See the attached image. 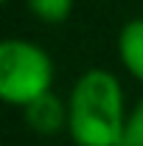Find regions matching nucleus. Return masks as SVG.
<instances>
[{"label":"nucleus","mask_w":143,"mask_h":146,"mask_svg":"<svg viewBox=\"0 0 143 146\" xmlns=\"http://www.w3.org/2000/svg\"><path fill=\"white\" fill-rule=\"evenodd\" d=\"M3 3H9V0H3Z\"/></svg>","instance_id":"7"},{"label":"nucleus","mask_w":143,"mask_h":146,"mask_svg":"<svg viewBox=\"0 0 143 146\" xmlns=\"http://www.w3.org/2000/svg\"><path fill=\"white\" fill-rule=\"evenodd\" d=\"M76 0H25L28 11L45 25H59L70 17Z\"/></svg>","instance_id":"5"},{"label":"nucleus","mask_w":143,"mask_h":146,"mask_svg":"<svg viewBox=\"0 0 143 146\" xmlns=\"http://www.w3.org/2000/svg\"><path fill=\"white\" fill-rule=\"evenodd\" d=\"M118 56L129 70V76L143 82V17L124 23V28L118 34Z\"/></svg>","instance_id":"4"},{"label":"nucleus","mask_w":143,"mask_h":146,"mask_svg":"<svg viewBox=\"0 0 143 146\" xmlns=\"http://www.w3.org/2000/svg\"><path fill=\"white\" fill-rule=\"evenodd\" d=\"M23 110H25L28 127L34 132H39V135H56V132H62L68 127V107L54 93L39 96L36 101H31L28 107H23Z\"/></svg>","instance_id":"3"},{"label":"nucleus","mask_w":143,"mask_h":146,"mask_svg":"<svg viewBox=\"0 0 143 146\" xmlns=\"http://www.w3.org/2000/svg\"><path fill=\"white\" fill-rule=\"evenodd\" d=\"M126 124L121 82L104 68L76 79L68 98V132L76 146H121Z\"/></svg>","instance_id":"1"},{"label":"nucleus","mask_w":143,"mask_h":146,"mask_svg":"<svg viewBox=\"0 0 143 146\" xmlns=\"http://www.w3.org/2000/svg\"><path fill=\"white\" fill-rule=\"evenodd\" d=\"M54 62L45 48L28 39H3L0 45V96L6 104L28 107L39 96L51 93Z\"/></svg>","instance_id":"2"},{"label":"nucleus","mask_w":143,"mask_h":146,"mask_svg":"<svg viewBox=\"0 0 143 146\" xmlns=\"http://www.w3.org/2000/svg\"><path fill=\"white\" fill-rule=\"evenodd\" d=\"M121 146H143V98L126 112Z\"/></svg>","instance_id":"6"}]
</instances>
